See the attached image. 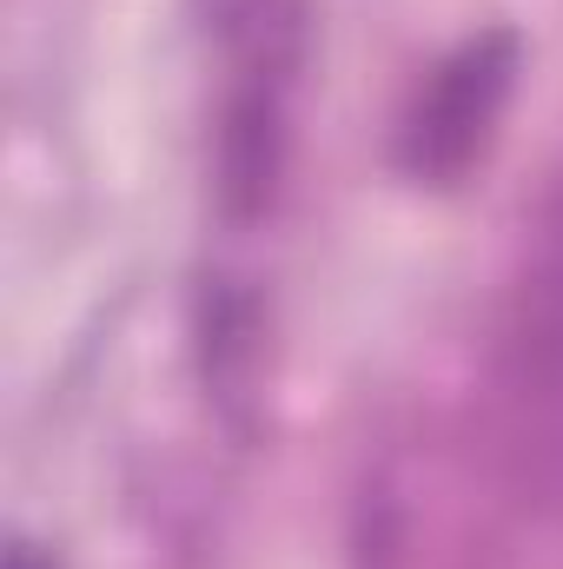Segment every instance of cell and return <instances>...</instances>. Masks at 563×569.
Wrapping results in <instances>:
<instances>
[{
  "label": "cell",
  "mask_w": 563,
  "mask_h": 569,
  "mask_svg": "<svg viewBox=\"0 0 563 569\" xmlns=\"http://www.w3.org/2000/svg\"><path fill=\"white\" fill-rule=\"evenodd\" d=\"M517 67H524V40L511 27H484V33L457 40L398 113V140H392L398 172L418 186L471 179V166H484L497 120L517 93Z\"/></svg>",
  "instance_id": "6da1fadb"
},
{
  "label": "cell",
  "mask_w": 563,
  "mask_h": 569,
  "mask_svg": "<svg viewBox=\"0 0 563 569\" xmlns=\"http://www.w3.org/2000/svg\"><path fill=\"white\" fill-rule=\"evenodd\" d=\"M7 569H53V557H47L40 543H27V537H13V550H7Z\"/></svg>",
  "instance_id": "7a4b0ae2"
}]
</instances>
